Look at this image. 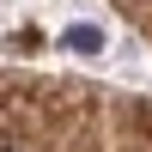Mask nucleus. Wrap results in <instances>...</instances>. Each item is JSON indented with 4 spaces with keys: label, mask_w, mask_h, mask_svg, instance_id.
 I'll use <instances>...</instances> for the list:
<instances>
[{
    "label": "nucleus",
    "mask_w": 152,
    "mask_h": 152,
    "mask_svg": "<svg viewBox=\"0 0 152 152\" xmlns=\"http://www.w3.org/2000/svg\"><path fill=\"white\" fill-rule=\"evenodd\" d=\"M0 152H18V146H0Z\"/></svg>",
    "instance_id": "f03ea898"
},
{
    "label": "nucleus",
    "mask_w": 152,
    "mask_h": 152,
    "mask_svg": "<svg viewBox=\"0 0 152 152\" xmlns=\"http://www.w3.org/2000/svg\"><path fill=\"white\" fill-rule=\"evenodd\" d=\"M67 43H73V49H97L104 37H97V31H67Z\"/></svg>",
    "instance_id": "f257e3e1"
}]
</instances>
